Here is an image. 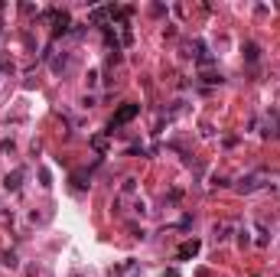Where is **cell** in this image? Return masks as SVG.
Instances as JSON below:
<instances>
[{"label":"cell","instance_id":"obj_3","mask_svg":"<svg viewBox=\"0 0 280 277\" xmlns=\"http://www.w3.org/2000/svg\"><path fill=\"white\" fill-rule=\"evenodd\" d=\"M264 186V173H251V176H244L241 183H238V192H254Z\"/></svg>","mask_w":280,"mask_h":277},{"label":"cell","instance_id":"obj_4","mask_svg":"<svg viewBox=\"0 0 280 277\" xmlns=\"http://www.w3.org/2000/svg\"><path fill=\"white\" fill-rule=\"evenodd\" d=\"M20 179H23V170H13V173H7V179H4V189H7V192H17V189H20Z\"/></svg>","mask_w":280,"mask_h":277},{"label":"cell","instance_id":"obj_9","mask_svg":"<svg viewBox=\"0 0 280 277\" xmlns=\"http://www.w3.org/2000/svg\"><path fill=\"white\" fill-rule=\"evenodd\" d=\"M20 261H17V254L13 251H4V267H17Z\"/></svg>","mask_w":280,"mask_h":277},{"label":"cell","instance_id":"obj_2","mask_svg":"<svg viewBox=\"0 0 280 277\" xmlns=\"http://www.w3.org/2000/svg\"><path fill=\"white\" fill-rule=\"evenodd\" d=\"M199 248H202L199 238H189V241H182V245H179L176 258H179V261H189V258H196V254H199Z\"/></svg>","mask_w":280,"mask_h":277},{"label":"cell","instance_id":"obj_11","mask_svg":"<svg viewBox=\"0 0 280 277\" xmlns=\"http://www.w3.org/2000/svg\"><path fill=\"white\" fill-rule=\"evenodd\" d=\"M163 277H179V274H176V271H166V274H163Z\"/></svg>","mask_w":280,"mask_h":277},{"label":"cell","instance_id":"obj_8","mask_svg":"<svg viewBox=\"0 0 280 277\" xmlns=\"http://www.w3.org/2000/svg\"><path fill=\"white\" fill-rule=\"evenodd\" d=\"M72 179H75V186H78V189H85V186H88L85 179H91V173H81V170H78V173H75Z\"/></svg>","mask_w":280,"mask_h":277},{"label":"cell","instance_id":"obj_6","mask_svg":"<svg viewBox=\"0 0 280 277\" xmlns=\"http://www.w3.org/2000/svg\"><path fill=\"white\" fill-rule=\"evenodd\" d=\"M228 232H231V225H228V222H222V225H215V228H212L215 241H225V238H228Z\"/></svg>","mask_w":280,"mask_h":277},{"label":"cell","instance_id":"obj_1","mask_svg":"<svg viewBox=\"0 0 280 277\" xmlns=\"http://www.w3.org/2000/svg\"><path fill=\"white\" fill-rule=\"evenodd\" d=\"M137 114H140V105H121V108H118V114L111 117V124H108V134H114V130H118L121 124L134 121Z\"/></svg>","mask_w":280,"mask_h":277},{"label":"cell","instance_id":"obj_10","mask_svg":"<svg viewBox=\"0 0 280 277\" xmlns=\"http://www.w3.org/2000/svg\"><path fill=\"white\" fill-rule=\"evenodd\" d=\"M39 179H43V186H46V189L52 186V183H49V170H39Z\"/></svg>","mask_w":280,"mask_h":277},{"label":"cell","instance_id":"obj_5","mask_svg":"<svg viewBox=\"0 0 280 277\" xmlns=\"http://www.w3.org/2000/svg\"><path fill=\"white\" fill-rule=\"evenodd\" d=\"M140 274V261H127V264L118 267V277H137Z\"/></svg>","mask_w":280,"mask_h":277},{"label":"cell","instance_id":"obj_7","mask_svg":"<svg viewBox=\"0 0 280 277\" xmlns=\"http://www.w3.org/2000/svg\"><path fill=\"white\" fill-rule=\"evenodd\" d=\"M244 59H248V62H257V59H261V49H257V43H248V46H244Z\"/></svg>","mask_w":280,"mask_h":277}]
</instances>
